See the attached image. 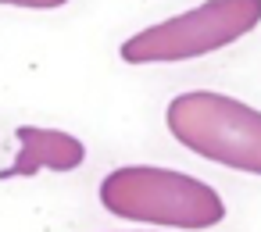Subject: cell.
<instances>
[{
    "instance_id": "2",
    "label": "cell",
    "mask_w": 261,
    "mask_h": 232,
    "mask_svg": "<svg viewBox=\"0 0 261 232\" xmlns=\"http://www.w3.org/2000/svg\"><path fill=\"white\" fill-rule=\"evenodd\" d=\"M165 125L186 150L215 161L222 168H236L247 175H261V111L215 90H190L168 100Z\"/></svg>"
},
{
    "instance_id": "1",
    "label": "cell",
    "mask_w": 261,
    "mask_h": 232,
    "mask_svg": "<svg viewBox=\"0 0 261 232\" xmlns=\"http://www.w3.org/2000/svg\"><path fill=\"white\" fill-rule=\"evenodd\" d=\"M100 204L115 218L175 228H211L225 218V204L207 182L154 164H125L108 171L100 182Z\"/></svg>"
},
{
    "instance_id": "3",
    "label": "cell",
    "mask_w": 261,
    "mask_h": 232,
    "mask_svg": "<svg viewBox=\"0 0 261 232\" xmlns=\"http://www.w3.org/2000/svg\"><path fill=\"white\" fill-rule=\"evenodd\" d=\"M261 25V0H204V4L133 33L118 57L125 65H175L215 54Z\"/></svg>"
},
{
    "instance_id": "4",
    "label": "cell",
    "mask_w": 261,
    "mask_h": 232,
    "mask_svg": "<svg viewBox=\"0 0 261 232\" xmlns=\"http://www.w3.org/2000/svg\"><path fill=\"white\" fill-rule=\"evenodd\" d=\"M18 157L11 168L0 171V179H22L36 171H75L86 161V147L79 136L65 129H43V125H18Z\"/></svg>"
},
{
    "instance_id": "5",
    "label": "cell",
    "mask_w": 261,
    "mask_h": 232,
    "mask_svg": "<svg viewBox=\"0 0 261 232\" xmlns=\"http://www.w3.org/2000/svg\"><path fill=\"white\" fill-rule=\"evenodd\" d=\"M0 4H11V8H33V11H54V8H65L68 0H0Z\"/></svg>"
}]
</instances>
